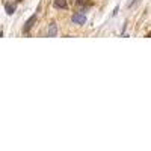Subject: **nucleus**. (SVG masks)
Listing matches in <instances>:
<instances>
[{
    "label": "nucleus",
    "instance_id": "f257e3e1",
    "mask_svg": "<svg viewBox=\"0 0 151 151\" xmlns=\"http://www.w3.org/2000/svg\"><path fill=\"white\" fill-rule=\"evenodd\" d=\"M73 23L74 24H80V26H82V24H85L86 23V15L83 14V12H76V14L73 15Z\"/></svg>",
    "mask_w": 151,
    "mask_h": 151
},
{
    "label": "nucleus",
    "instance_id": "f03ea898",
    "mask_svg": "<svg viewBox=\"0 0 151 151\" xmlns=\"http://www.w3.org/2000/svg\"><path fill=\"white\" fill-rule=\"evenodd\" d=\"M36 21V15H32L27 21H26V24H24V27H23V32H29L30 30V27L33 26V23Z\"/></svg>",
    "mask_w": 151,
    "mask_h": 151
},
{
    "label": "nucleus",
    "instance_id": "7ed1b4c3",
    "mask_svg": "<svg viewBox=\"0 0 151 151\" xmlns=\"http://www.w3.org/2000/svg\"><path fill=\"white\" fill-rule=\"evenodd\" d=\"M58 35V26H56V23H50V26H48V36L50 38H55Z\"/></svg>",
    "mask_w": 151,
    "mask_h": 151
},
{
    "label": "nucleus",
    "instance_id": "20e7f679",
    "mask_svg": "<svg viewBox=\"0 0 151 151\" xmlns=\"http://www.w3.org/2000/svg\"><path fill=\"white\" fill-rule=\"evenodd\" d=\"M15 8H17V5H15V3L8 2V3L5 5V11H6V14H8V15H12V14L15 12Z\"/></svg>",
    "mask_w": 151,
    "mask_h": 151
},
{
    "label": "nucleus",
    "instance_id": "39448f33",
    "mask_svg": "<svg viewBox=\"0 0 151 151\" xmlns=\"http://www.w3.org/2000/svg\"><path fill=\"white\" fill-rule=\"evenodd\" d=\"M67 0H55V8H59V9H65L67 8Z\"/></svg>",
    "mask_w": 151,
    "mask_h": 151
},
{
    "label": "nucleus",
    "instance_id": "423d86ee",
    "mask_svg": "<svg viewBox=\"0 0 151 151\" xmlns=\"http://www.w3.org/2000/svg\"><path fill=\"white\" fill-rule=\"evenodd\" d=\"M137 2H139V0H133V2H132V3H130V5H129V6H130V8H132V6H134V5H136V3H137Z\"/></svg>",
    "mask_w": 151,
    "mask_h": 151
},
{
    "label": "nucleus",
    "instance_id": "0eeeda50",
    "mask_svg": "<svg viewBox=\"0 0 151 151\" xmlns=\"http://www.w3.org/2000/svg\"><path fill=\"white\" fill-rule=\"evenodd\" d=\"M86 0H77V3H85Z\"/></svg>",
    "mask_w": 151,
    "mask_h": 151
},
{
    "label": "nucleus",
    "instance_id": "6e6552de",
    "mask_svg": "<svg viewBox=\"0 0 151 151\" xmlns=\"http://www.w3.org/2000/svg\"><path fill=\"white\" fill-rule=\"evenodd\" d=\"M150 36H151V33H150Z\"/></svg>",
    "mask_w": 151,
    "mask_h": 151
}]
</instances>
